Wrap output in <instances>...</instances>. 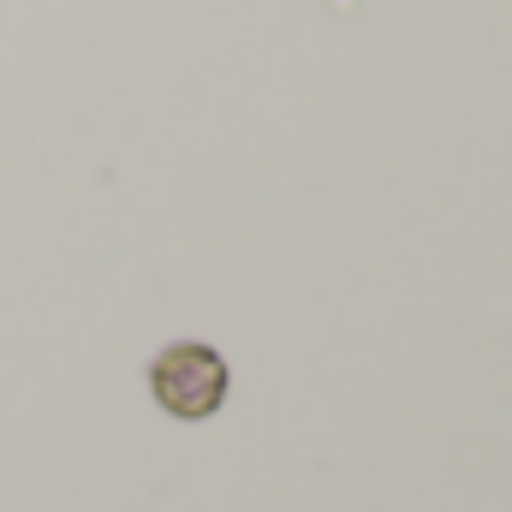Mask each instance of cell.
<instances>
[{
	"label": "cell",
	"mask_w": 512,
	"mask_h": 512,
	"mask_svg": "<svg viewBox=\"0 0 512 512\" xmlns=\"http://www.w3.org/2000/svg\"><path fill=\"white\" fill-rule=\"evenodd\" d=\"M227 358L215 352V346H197V340H179V346H167L155 364H149V393H155V405L161 411H173L179 423H203V417H215L221 405H227Z\"/></svg>",
	"instance_id": "6da1fadb"
}]
</instances>
